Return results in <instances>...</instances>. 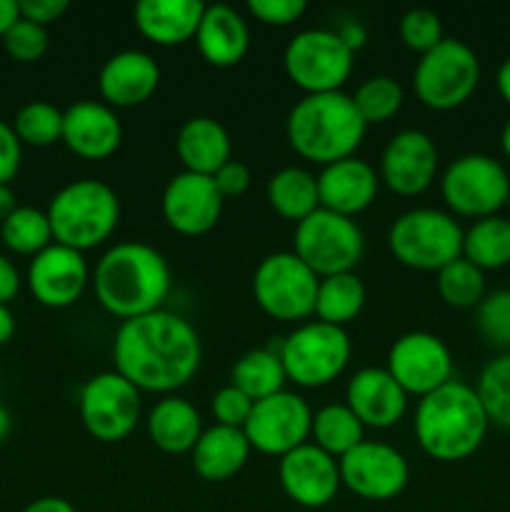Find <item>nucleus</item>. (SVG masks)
<instances>
[{
    "mask_svg": "<svg viewBox=\"0 0 510 512\" xmlns=\"http://www.w3.org/2000/svg\"><path fill=\"white\" fill-rule=\"evenodd\" d=\"M115 373L140 393L175 395L198 375L203 343L188 318L170 310L125 320L113 340Z\"/></svg>",
    "mask_w": 510,
    "mask_h": 512,
    "instance_id": "obj_1",
    "label": "nucleus"
},
{
    "mask_svg": "<svg viewBox=\"0 0 510 512\" xmlns=\"http://www.w3.org/2000/svg\"><path fill=\"white\" fill-rule=\"evenodd\" d=\"M90 280L100 308L123 323L163 310L173 290L165 255L140 240H125L105 250Z\"/></svg>",
    "mask_w": 510,
    "mask_h": 512,
    "instance_id": "obj_2",
    "label": "nucleus"
},
{
    "mask_svg": "<svg viewBox=\"0 0 510 512\" xmlns=\"http://www.w3.org/2000/svg\"><path fill=\"white\" fill-rule=\"evenodd\" d=\"M490 420L473 385L450 380L418 400L413 433L420 450L438 463H460L480 450Z\"/></svg>",
    "mask_w": 510,
    "mask_h": 512,
    "instance_id": "obj_3",
    "label": "nucleus"
},
{
    "mask_svg": "<svg viewBox=\"0 0 510 512\" xmlns=\"http://www.w3.org/2000/svg\"><path fill=\"white\" fill-rule=\"evenodd\" d=\"M365 130L368 125L343 90L303 95L285 118V138L293 153L320 168L353 158L363 145Z\"/></svg>",
    "mask_w": 510,
    "mask_h": 512,
    "instance_id": "obj_4",
    "label": "nucleus"
},
{
    "mask_svg": "<svg viewBox=\"0 0 510 512\" xmlns=\"http://www.w3.org/2000/svg\"><path fill=\"white\" fill-rule=\"evenodd\" d=\"M45 213L55 243L85 253L115 233L120 223V198L103 180L80 178L63 185L50 198Z\"/></svg>",
    "mask_w": 510,
    "mask_h": 512,
    "instance_id": "obj_5",
    "label": "nucleus"
},
{
    "mask_svg": "<svg viewBox=\"0 0 510 512\" xmlns=\"http://www.w3.org/2000/svg\"><path fill=\"white\" fill-rule=\"evenodd\" d=\"M465 228L438 208H413L400 213L388 230V248L400 265L418 273H438L463 258Z\"/></svg>",
    "mask_w": 510,
    "mask_h": 512,
    "instance_id": "obj_6",
    "label": "nucleus"
},
{
    "mask_svg": "<svg viewBox=\"0 0 510 512\" xmlns=\"http://www.w3.org/2000/svg\"><path fill=\"white\" fill-rule=\"evenodd\" d=\"M288 383L298 388H325L345 373L353 355V343L345 328L305 320L295 325L278 345Z\"/></svg>",
    "mask_w": 510,
    "mask_h": 512,
    "instance_id": "obj_7",
    "label": "nucleus"
},
{
    "mask_svg": "<svg viewBox=\"0 0 510 512\" xmlns=\"http://www.w3.org/2000/svg\"><path fill=\"white\" fill-rule=\"evenodd\" d=\"M440 198L453 218L475 223L508 208L510 175L493 155L465 153L440 175Z\"/></svg>",
    "mask_w": 510,
    "mask_h": 512,
    "instance_id": "obj_8",
    "label": "nucleus"
},
{
    "mask_svg": "<svg viewBox=\"0 0 510 512\" xmlns=\"http://www.w3.org/2000/svg\"><path fill=\"white\" fill-rule=\"evenodd\" d=\"M480 83V60L468 43L445 38L420 55L413 70L415 98L430 110L448 113L473 98Z\"/></svg>",
    "mask_w": 510,
    "mask_h": 512,
    "instance_id": "obj_9",
    "label": "nucleus"
},
{
    "mask_svg": "<svg viewBox=\"0 0 510 512\" xmlns=\"http://www.w3.org/2000/svg\"><path fill=\"white\" fill-rule=\"evenodd\" d=\"M320 278L293 253L265 255L253 273L255 305L280 323H305L315 313Z\"/></svg>",
    "mask_w": 510,
    "mask_h": 512,
    "instance_id": "obj_10",
    "label": "nucleus"
},
{
    "mask_svg": "<svg viewBox=\"0 0 510 512\" xmlns=\"http://www.w3.org/2000/svg\"><path fill=\"white\" fill-rule=\"evenodd\" d=\"M355 53L340 40L338 30L308 28L285 45L283 68L290 83L305 95L338 93L353 73Z\"/></svg>",
    "mask_w": 510,
    "mask_h": 512,
    "instance_id": "obj_11",
    "label": "nucleus"
},
{
    "mask_svg": "<svg viewBox=\"0 0 510 512\" xmlns=\"http://www.w3.org/2000/svg\"><path fill=\"white\" fill-rule=\"evenodd\" d=\"M293 253L318 278L355 273L365 253V235L353 218L318 208L295 225Z\"/></svg>",
    "mask_w": 510,
    "mask_h": 512,
    "instance_id": "obj_12",
    "label": "nucleus"
},
{
    "mask_svg": "<svg viewBox=\"0 0 510 512\" xmlns=\"http://www.w3.org/2000/svg\"><path fill=\"white\" fill-rule=\"evenodd\" d=\"M80 423L98 443H123L138 428L143 393L115 370L85 380L78 395Z\"/></svg>",
    "mask_w": 510,
    "mask_h": 512,
    "instance_id": "obj_13",
    "label": "nucleus"
},
{
    "mask_svg": "<svg viewBox=\"0 0 510 512\" xmlns=\"http://www.w3.org/2000/svg\"><path fill=\"white\" fill-rule=\"evenodd\" d=\"M310 425L313 408L308 400L290 390H280L253 405L243 433L255 453L280 460L300 445L310 443Z\"/></svg>",
    "mask_w": 510,
    "mask_h": 512,
    "instance_id": "obj_14",
    "label": "nucleus"
},
{
    "mask_svg": "<svg viewBox=\"0 0 510 512\" xmlns=\"http://www.w3.org/2000/svg\"><path fill=\"white\" fill-rule=\"evenodd\" d=\"M385 370L408 393V398H425L453 380V353L440 335L410 330L390 345Z\"/></svg>",
    "mask_w": 510,
    "mask_h": 512,
    "instance_id": "obj_15",
    "label": "nucleus"
},
{
    "mask_svg": "<svg viewBox=\"0 0 510 512\" xmlns=\"http://www.w3.org/2000/svg\"><path fill=\"white\" fill-rule=\"evenodd\" d=\"M340 483L360 500L385 503L408 488L410 465L398 448L378 440H363L338 460Z\"/></svg>",
    "mask_w": 510,
    "mask_h": 512,
    "instance_id": "obj_16",
    "label": "nucleus"
},
{
    "mask_svg": "<svg viewBox=\"0 0 510 512\" xmlns=\"http://www.w3.org/2000/svg\"><path fill=\"white\" fill-rule=\"evenodd\" d=\"M440 155L425 130L408 128L395 133L383 148L378 165L380 185L400 198L423 195L438 178Z\"/></svg>",
    "mask_w": 510,
    "mask_h": 512,
    "instance_id": "obj_17",
    "label": "nucleus"
},
{
    "mask_svg": "<svg viewBox=\"0 0 510 512\" xmlns=\"http://www.w3.org/2000/svg\"><path fill=\"white\" fill-rule=\"evenodd\" d=\"M223 195L215 188L213 178L180 170L168 180L160 198V213L173 233L185 238H198L210 233L223 215Z\"/></svg>",
    "mask_w": 510,
    "mask_h": 512,
    "instance_id": "obj_18",
    "label": "nucleus"
},
{
    "mask_svg": "<svg viewBox=\"0 0 510 512\" xmlns=\"http://www.w3.org/2000/svg\"><path fill=\"white\" fill-rule=\"evenodd\" d=\"M25 283L43 308H70L83 298L90 283L88 260L78 250L53 243L30 260Z\"/></svg>",
    "mask_w": 510,
    "mask_h": 512,
    "instance_id": "obj_19",
    "label": "nucleus"
},
{
    "mask_svg": "<svg viewBox=\"0 0 510 512\" xmlns=\"http://www.w3.org/2000/svg\"><path fill=\"white\" fill-rule=\"evenodd\" d=\"M278 480L283 493L295 505L308 510L330 505L343 488L338 460L315 448L313 443L300 445L278 460Z\"/></svg>",
    "mask_w": 510,
    "mask_h": 512,
    "instance_id": "obj_20",
    "label": "nucleus"
},
{
    "mask_svg": "<svg viewBox=\"0 0 510 512\" xmlns=\"http://www.w3.org/2000/svg\"><path fill=\"white\" fill-rule=\"evenodd\" d=\"M65 148L83 160H108L123 145V125L118 113L103 100H78L63 110Z\"/></svg>",
    "mask_w": 510,
    "mask_h": 512,
    "instance_id": "obj_21",
    "label": "nucleus"
},
{
    "mask_svg": "<svg viewBox=\"0 0 510 512\" xmlns=\"http://www.w3.org/2000/svg\"><path fill=\"white\" fill-rule=\"evenodd\" d=\"M345 405L363 428L390 430L408 413V393L385 368H360L345 385Z\"/></svg>",
    "mask_w": 510,
    "mask_h": 512,
    "instance_id": "obj_22",
    "label": "nucleus"
},
{
    "mask_svg": "<svg viewBox=\"0 0 510 512\" xmlns=\"http://www.w3.org/2000/svg\"><path fill=\"white\" fill-rule=\"evenodd\" d=\"M160 85V65L145 50H120L110 55L98 73V90L113 110L148 103Z\"/></svg>",
    "mask_w": 510,
    "mask_h": 512,
    "instance_id": "obj_23",
    "label": "nucleus"
},
{
    "mask_svg": "<svg viewBox=\"0 0 510 512\" xmlns=\"http://www.w3.org/2000/svg\"><path fill=\"white\" fill-rule=\"evenodd\" d=\"M378 190V170L358 155L325 165L318 173L320 208L345 218L355 220V215L365 213L378 198Z\"/></svg>",
    "mask_w": 510,
    "mask_h": 512,
    "instance_id": "obj_24",
    "label": "nucleus"
},
{
    "mask_svg": "<svg viewBox=\"0 0 510 512\" xmlns=\"http://www.w3.org/2000/svg\"><path fill=\"white\" fill-rule=\"evenodd\" d=\"M203 13L200 0H140L133 8V23L153 45L175 48L195 40Z\"/></svg>",
    "mask_w": 510,
    "mask_h": 512,
    "instance_id": "obj_25",
    "label": "nucleus"
},
{
    "mask_svg": "<svg viewBox=\"0 0 510 512\" xmlns=\"http://www.w3.org/2000/svg\"><path fill=\"white\" fill-rule=\"evenodd\" d=\"M195 45L213 68H235L250 50L248 20L225 3L205 5Z\"/></svg>",
    "mask_w": 510,
    "mask_h": 512,
    "instance_id": "obj_26",
    "label": "nucleus"
},
{
    "mask_svg": "<svg viewBox=\"0 0 510 512\" xmlns=\"http://www.w3.org/2000/svg\"><path fill=\"white\" fill-rule=\"evenodd\" d=\"M175 155L183 170L213 178L228 160H233V140L220 120L210 115H195L178 128Z\"/></svg>",
    "mask_w": 510,
    "mask_h": 512,
    "instance_id": "obj_27",
    "label": "nucleus"
},
{
    "mask_svg": "<svg viewBox=\"0 0 510 512\" xmlns=\"http://www.w3.org/2000/svg\"><path fill=\"white\" fill-rule=\"evenodd\" d=\"M148 438L160 453L185 455L193 453L195 443L203 435V418L190 400L180 395H165L150 408L145 418Z\"/></svg>",
    "mask_w": 510,
    "mask_h": 512,
    "instance_id": "obj_28",
    "label": "nucleus"
},
{
    "mask_svg": "<svg viewBox=\"0 0 510 512\" xmlns=\"http://www.w3.org/2000/svg\"><path fill=\"white\" fill-rule=\"evenodd\" d=\"M250 453L253 448L243 430L213 425V428H205L195 443L190 463L205 483H225L245 468Z\"/></svg>",
    "mask_w": 510,
    "mask_h": 512,
    "instance_id": "obj_29",
    "label": "nucleus"
},
{
    "mask_svg": "<svg viewBox=\"0 0 510 512\" xmlns=\"http://www.w3.org/2000/svg\"><path fill=\"white\" fill-rule=\"evenodd\" d=\"M265 198H268V205L275 215L298 225L300 220H305L320 208L318 175L310 173L308 168H300V165L280 168L268 180Z\"/></svg>",
    "mask_w": 510,
    "mask_h": 512,
    "instance_id": "obj_30",
    "label": "nucleus"
},
{
    "mask_svg": "<svg viewBox=\"0 0 510 512\" xmlns=\"http://www.w3.org/2000/svg\"><path fill=\"white\" fill-rule=\"evenodd\" d=\"M365 300H368V290L355 273L320 278L313 318L320 323L335 325V328H345L363 313Z\"/></svg>",
    "mask_w": 510,
    "mask_h": 512,
    "instance_id": "obj_31",
    "label": "nucleus"
},
{
    "mask_svg": "<svg viewBox=\"0 0 510 512\" xmlns=\"http://www.w3.org/2000/svg\"><path fill=\"white\" fill-rule=\"evenodd\" d=\"M365 440V428L345 403H328L313 413L310 443L340 460Z\"/></svg>",
    "mask_w": 510,
    "mask_h": 512,
    "instance_id": "obj_32",
    "label": "nucleus"
},
{
    "mask_svg": "<svg viewBox=\"0 0 510 512\" xmlns=\"http://www.w3.org/2000/svg\"><path fill=\"white\" fill-rule=\"evenodd\" d=\"M285 383H288V375H285L278 348L248 350L245 355H240L230 373V385L243 390L255 403L285 390Z\"/></svg>",
    "mask_w": 510,
    "mask_h": 512,
    "instance_id": "obj_33",
    "label": "nucleus"
},
{
    "mask_svg": "<svg viewBox=\"0 0 510 512\" xmlns=\"http://www.w3.org/2000/svg\"><path fill=\"white\" fill-rule=\"evenodd\" d=\"M463 258L483 273L510 265V220L503 215L475 220L463 235Z\"/></svg>",
    "mask_w": 510,
    "mask_h": 512,
    "instance_id": "obj_34",
    "label": "nucleus"
},
{
    "mask_svg": "<svg viewBox=\"0 0 510 512\" xmlns=\"http://www.w3.org/2000/svg\"><path fill=\"white\" fill-rule=\"evenodd\" d=\"M0 238H3L5 248L18 255H30V258H35L48 245L55 243L48 213L33 208V205H18L0 223Z\"/></svg>",
    "mask_w": 510,
    "mask_h": 512,
    "instance_id": "obj_35",
    "label": "nucleus"
},
{
    "mask_svg": "<svg viewBox=\"0 0 510 512\" xmlns=\"http://www.w3.org/2000/svg\"><path fill=\"white\" fill-rule=\"evenodd\" d=\"M435 288H438L440 300L455 310L478 308L480 300L488 295L485 273L465 258L453 260L443 270H438L435 273Z\"/></svg>",
    "mask_w": 510,
    "mask_h": 512,
    "instance_id": "obj_36",
    "label": "nucleus"
},
{
    "mask_svg": "<svg viewBox=\"0 0 510 512\" xmlns=\"http://www.w3.org/2000/svg\"><path fill=\"white\" fill-rule=\"evenodd\" d=\"M350 98H353L363 123L370 128V125H383L393 120L403 108L405 93L403 85L390 75H373V78L363 80Z\"/></svg>",
    "mask_w": 510,
    "mask_h": 512,
    "instance_id": "obj_37",
    "label": "nucleus"
},
{
    "mask_svg": "<svg viewBox=\"0 0 510 512\" xmlns=\"http://www.w3.org/2000/svg\"><path fill=\"white\" fill-rule=\"evenodd\" d=\"M475 393L483 403L490 425L510 430V353H500L480 370Z\"/></svg>",
    "mask_w": 510,
    "mask_h": 512,
    "instance_id": "obj_38",
    "label": "nucleus"
},
{
    "mask_svg": "<svg viewBox=\"0 0 510 512\" xmlns=\"http://www.w3.org/2000/svg\"><path fill=\"white\" fill-rule=\"evenodd\" d=\"M13 130L18 140L30 148H50L63 140V110L48 100L25 103L15 113Z\"/></svg>",
    "mask_w": 510,
    "mask_h": 512,
    "instance_id": "obj_39",
    "label": "nucleus"
},
{
    "mask_svg": "<svg viewBox=\"0 0 510 512\" xmlns=\"http://www.w3.org/2000/svg\"><path fill=\"white\" fill-rule=\"evenodd\" d=\"M475 328L490 348L510 353V290L500 288L485 295L475 308Z\"/></svg>",
    "mask_w": 510,
    "mask_h": 512,
    "instance_id": "obj_40",
    "label": "nucleus"
},
{
    "mask_svg": "<svg viewBox=\"0 0 510 512\" xmlns=\"http://www.w3.org/2000/svg\"><path fill=\"white\" fill-rule=\"evenodd\" d=\"M398 33L405 48L418 55L430 53L435 45H440L445 40L443 20H440V15L435 10L428 8H410L400 18Z\"/></svg>",
    "mask_w": 510,
    "mask_h": 512,
    "instance_id": "obj_41",
    "label": "nucleus"
},
{
    "mask_svg": "<svg viewBox=\"0 0 510 512\" xmlns=\"http://www.w3.org/2000/svg\"><path fill=\"white\" fill-rule=\"evenodd\" d=\"M3 48L15 63H38L50 48L48 28L20 18L18 23L3 35Z\"/></svg>",
    "mask_w": 510,
    "mask_h": 512,
    "instance_id": "obj_42",
    "label": "nucleus"
},
{
    "mask_svg": "<svg viewBox=\"0 0 510 512\" xmlns=\"http://www.w3.org/2000/svg\"><path fill=\"white\" fill-rule=\"evenodd\" d=\"M253 405L255 400H250L243 390H238L235 385H225V388H220L218 393L213 395L210 410H213L215 425L243 430L250 413H253Z\"/></svg>",
    "mask_w": 510,
    "mask_h": 512,
    "instance_id": "obj_43",
    "label": "nucleus"
},
{
    "mask_svg": "<svg viewBox=\"0 0 510 512\" xmlns=\"http://www.w3.org/2000/svg\"><path fill=\"white\" fill-rule=\"evenodd\" d=\"M248 13L268 28H288L308 13L305 0H248Z\"/></svg>",
    "mask_w": 510,
    "mask_h": 512,
    "instance_id": "obj_44",
    "label": "nucleus"
},
{
    "mask_svg": "<svg viewBox=\"0 0 510 512\" xmlns=\"http://www.w3.org/2000/svg\"><path fill=\"white\" fill-rule=\"evenodd\" d=\"M23 163V143L15 135L13 125L0 120V185H10Z\"/></svg>",
    "mask_w": 510,
    "mask_h": 512,
    "instance_id": "obj_45",
    "label": "nucleus"
},
{
    "mask_svg": "<svg viewBox=\"0 0 510 512\" xmlns=\"http://www.w3.org/2000/svg\"><path fill=\"white\" fill-rule=\"evenodd\" d=\"M250 180H253V175H250L248 165L240 163V160L235 158L228 160V163L213 175V183L215 188H218V193L223 195V200L240 198V195L250 188Z\"/></svg>",
    "mask_w": 510,
    "mask_h": 512,
    "instance_id": "obj_46",
    "label": "nucleus"
},
{
    "mask_svg": "<svg viewBox=\"0 0 510 512\" xmlns=\"http://www.w3.org/2000/svg\"><path fill=\"white\" fill-rule=\"evenodd\" d=\"M68 8V0H23V3H20V18L48 28V25L58 23V20L68 13Z\"/></svg>",
    "mask_w": 510,
    "mask_h": 512,
    "instance_id": "obj_47",
    "label": "nucleus"
},
{
    "mask_svg": "<svg viewBox=\"0 0 510 512\" xmlns=\"http://www.w3.org/2000/svg\"><path fill=\"white\" fill-rule=\"evenodd\" d=\"M20 288H23V278L20 270L8 255L0 253V305H8L10 300L18 298Z\"/></svg>",
    "mask_w": 510,
    "mask_h": 512,
    "instance_id": "obj_48",
    "label": "nucleus"
},
{
    "mask_svg": "<svg viewBox=\"0 0 510 512\" xmlns=\"http://www.w3.org/2000/svg\"><path fill=\"white\" fill-rule=\"evenodd\" d=\"M20 512H78L75 505L65 498H55V495H45V498L33 500L25 505Z\"/></svg>",
    "mask_w": 510,
    "mask_h": 512,
    "instance_id": "obj_49",
    "label": "nucleus"
},
{
    "mask_svg": "<svg viewBox=\"0 0 510 512\" xmlns=\"http://www.w3.org/2000/svg\"><path fill=\"white\" fill-rule=\"evenodd\" d=\"M338 35H340V40H343L345 45H348L350 50H360L365 45V40H368V33H365V28L360 23H345L343 28L338 30Z\"/></svg>",
    "mask_w": 510,
    "mask_h": 512,
    "instance_id": "obj_50",
    "label": "nucleus"
},
{
    "mask_svg": "<svg viewBox=\"0 0 510 512\" xmlns=\"http://www.w3.org/2000/svg\"><path fill=\"white\" fill-rule=\"evenodd\" d=\"M20 20V3L18 0H0V40Z\"/></svg>",
    "mask_w": 510,
    "mask_h": 512,
    "instance_id": "obj_51",
    "label": "nucleus"
},
{
    "mask_svg": "<svg viewBox=\"0 0 510 512\" xmlns=\"http://www.w3.org/2000/svg\"><path fill=\"white\" fill-rule=\"evenodd\" d=\"M495 88H498L503 103L510 108V55L500 63L498 73H495Z\"/></svg>",
    "mask_w": 510,
    "mask_h": 512,
    "instance_id": "obj_52",
    "label": "nucleus"
},
{
    "mask_svg": "<svg viewBox=\"0 0 510 512\" xmlns=\"http://www.w3.org/2000/svg\"><path fill=\"white\" fill-rule=\"evenodd\" d=\"M15 335V315L8 305H0V345L10 343Z\"/></svg>",
    "mask_w": 510,
    "mask_h": 512,
    "instance_id": "obj_53",
    "label": "nucleus"
},
{
    "mask_svg": "<svg viewBox=\"0 0 510 512\" xmlns=\"http://www.w3.org/2000/svg\"><path fill=\"white\" fill-rule=\"evenodd\" d=\"M15 208H18V200H15V193L10 190V185H0V223H3Z\"/></svg>",
    "mask_w": 510,
    "mask_h": 512,
    "instance_id": "obj_54",
    "label": "nucleus"
},
{
    "mask_svg": "<svg viewBox=\"0 0 510 512\" xmlns=\"http://www.w3.org/2000/svg\"><path fill=\"white\" fill-rule=\"evenodd\" d=\"M10 433H13V415L8 413L5 405H0V445L10 438Z\"/></svg>",
    "mask_w": 510,
    "mask_h": 512,
    "instance_id": "obj_55",
    "label": "nucleus"
},
{
    "mask_svg": "<svg viewBox=\"0 0 510 512\" xmlns=\"http://www.w3.org/2000/svg\"><path fill=\"white\" fill-rule=\"evenodd\" d=\"M500 148H503V155L510 160V118L505 120L503 133H500Z\"/></svg>",
    "mask_w": 510,
    "mask_h": 512,
    "instance_id": "obj_56",
    "label": "nucleus"
},
{
    "mask_svg": "<svg viewBox=\"0 0 510 512\" xmlns=\"http://www.w3.org/2000/svg\"><path fill=\"white\" fill-rule=\"evenodd\" d=\"M508 210H510V198H508Z\"/></svg>",
    "mask_w": 510,
    "mask_h": 512,
    "instance_id": "obj_57",
    "label": "nucleus"
}]
</instances>
